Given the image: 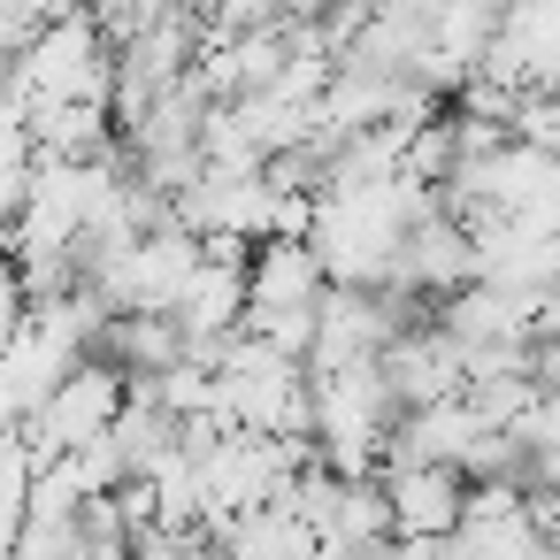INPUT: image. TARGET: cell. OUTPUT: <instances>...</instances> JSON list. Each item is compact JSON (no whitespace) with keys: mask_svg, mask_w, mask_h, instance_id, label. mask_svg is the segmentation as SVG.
<instances>
[{"mask_svg":"<svg viewBox=\"0 0 560 560\" xmlns=\"http://www.w3.org/2000/svg\"><path fill=\"white\" fill-rule=\"evenodd\" d=\"M124 407H131V376L124 369H108L101 353L39 407V422H16V438L32 445V460L39 468H55V460H70V453H85V445H101V438H116V422H124Z\"/></svg>","mask_w":560,"mask_h":560,"instance_id":"cell-1","label":"cell"},{"mask_svg":"<svg viewBox=\"0 0 560 560\" xmlns=\"http://www.w3.org/2000/svg\"><path fill=\"white\" fill-rule=\"evenodd\" d=\"M384 376H392V392H399L407 415H430V407H445V399H468V346L445 338L438 323H430V330H407V338L384 353Z\"/></svg>","mask_w":560,"mask_h":560,"instance_id":"cell-2","label":"cell"},{"mask_svg":"<svg viewBox=\"0 0 560 560\" xmlns=\"http://www.w3.org/2000/svg\"><path fill=\"white\" fill-rule=\"evenodd\" d=\"M376 483L392 491V514H399V537L407 545L460 537V522H468V476L460 468H384Z\"/></svg>","mask_w":560,"mask_h":560,"instance_id":"cell-3","label":"cell"},{"mask_svg":"<svg viewBox=\"0 0 560 560\" xmlns=\"http://www.w3.org/2000/svg\"><path fill=\"white\" fill-rule=\"evenodd\" d=\"M101 361L124 369L131 384H162L177 369H192V338L177 315H116L108 338H101Z\"/></svg>","mask_w":560,"mask_h":560,"instance_id":"cell-4","label":"cell"},{"mask_svg":"<svg viewBox=\"0 0 560 560\" xmlns=\"http://www.w3.org/2000/svg\"><path fill=\"white\" fill-rule=\"evenodd\" d=\"M330 300V269L307 238H269L254 254V315H284V307H323Z\"/></svg>","mask_w":560,"mask_h":560,"instance_id":"cell-5","label":"cell"},{"mask_svg":"<svg viewBox=\"0 0 560 560\" xmlns=\"http://www.w3.org/2000/svg\"><path fill=\"white\" fill-rule=\"evenodd\" d=\"M192 545H200V537H170V529H147V537H131V560H192Z\"/></svg>","mask_w":560,"mask_h":560,"instance_id":"cell-6","label":"cell"},{"mask_svg":"<svg viewBox=\"0 0 560 560\" xmlns=\"http://www.w3.org/2000/svg\"><path fill=\"white\" fill-rule=\"evenodd\" d=\"M70 560H131V545H78Z\"/></svg>","mask_w":560,"mask_h":560,"instance_id":"cell-7","label":"cell"}]
</instances>
